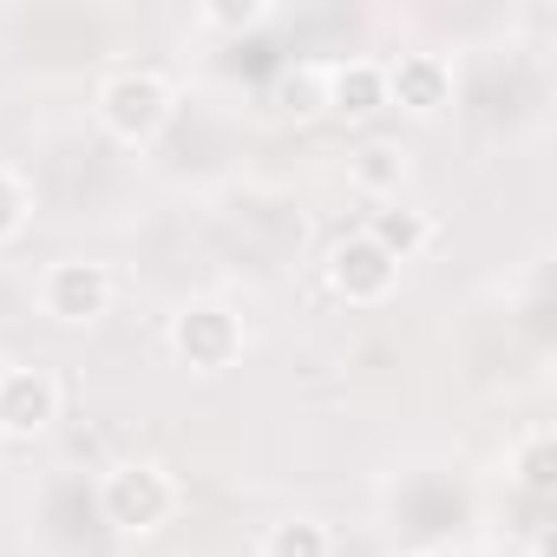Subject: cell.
I'll list each match as a JSON object with an SVG mask.
<instances>
[{
    "instance_id": "cell-1",
    "label": "cell",
    "mask_w": 557,
    "mask_h": 557,
    "mask_svg": "<svg viewBox=\"0 0 557 557\" xmlns=\"http://www.w3.org/2000/svg\"><path fill=\"white\" fill-rule=\"evenodd\" d=\"M184 492L171 479V466L158 459H119L106 479H99V518L119 531V537H151L177 518Z\"/></svg>"
},
{
    "instance_id": "cell-2",
    "label": "cell",
    "mask_w": 557,
    "mask_h": 557,
    "mask_svg": "<svg viewBox=\"0 0 557 557\" xmlns=\"http://www.w3.org/2000/svg\"><path fill=\"white\" fill-rule=\"evenodd\" d=\"M171 112H177V86H171L164 73H151V66H125V73L99 79V92H92V119H99L106 138H119V145H151V138H164Z\"/></svg>"
},
{
    "instance_id": "cell-3",
    "label": "cell",
    "mask_w": 557,
    "mask_h": 557,
    "mask_svg": "<svg viewBox=\"0 0 557 557\" xmlns=\"http://www.w3.org/2000/svg\"><path fill=\"white\" fill-rule=\"evenodd\" d=\"M112 296H119V275L99 256H60V262L40 269V315L60 322V329L106 322L112 315Z\"/></svg>"
},
{
    "instance_id": "cell-4",
    "label": "cell",
    "mask_w": 557,
    "mask_h": 557,
    "mask_svg": "<svg viewBox=\"0 0 557 557\" xmlns=\"http://www.w3.org/2000/svg\"><path fill=\"white\" fill-rule=\"evenodd\" d=\"M164 342H171V355H177L190 374H223V368L243 361V322H236V309H223V302H184V309L171 315Z\"/></svg>"
},
{
    "instance_id": "cell-5",
    "label": "cell",
    "mask_w": 557,
    "mask_h": 557,
    "mask_svg": "<svg viewBox=\"0 0 557 557\" xmlns=\"http://www.w3.org/2000/svg\"><path fill=\"white\" fill-rule=\"evenodd\" d=\"M322 275H329V289H335L348 309H381V302L400 289V262H394L381 243H368L361 230H355V236H342V243L329 249Z\"/></svg>"
},
{
    "instance_id": "cell-6",
    "label": "cell",
    "mask_w": 557,
    "mask_h": 557,
    "mask_svg": "<svg viewBox=\"0 0 557 557\" xmlns=\"http://www.w3.org/2000/svg\"><path fill=\"white\" fill-rule=\"evenodd\" d=\"M66 394L47 368H0V440H40L53 433Z\"/></svg>"
},
{
    "instance_id": "cell-7",
    "label": "cell",
    "mask_w": 557,
    "mask_h": 557,
    "mask_svg": "<svg viewBox=\"0 0 557 557\" xmlns=\"http://www.w3.org/2000/svg\"><path fill=\"white\" fill-rule=\"evenodd\" d=\"M381 73H387V106L407 119H440L453 106V60L440 53H400Z\"/></svg>"
},
{
    "instance_id": "cell-8",
    "label": "cell",
    "mask_w": 557,
    "mask_h": 557,
    "mask_svg": "<svg viewBox=\"0 0 557 557\" xmlns=\"http://www.w3.org/2000/svg\"><path fill=\"white\" fill-rule=\"evenodd\" d=\"M322 112H335V119H374V112H387V73H381V60H335V66H322Z\"/></svg>"
},
{
    "instance_id": "cell-9",
    "label": "cell",
    "mask_w": 557,
    "mask_h": 557,
    "mask_svg": "<svg viewBox=\"0 0 557 557\" xmlns=\"http://www.w3.org/2000/svg\"><path fill=\"white\" fill-rule=\"evenodd\" d=\"M407 177H413V158H407V145H394V138H368V145L348 151V184H355L361 197H374V203H394V197L407 190Z\"/></svg>"
},
{
    "instance_id": "cell-10",
    "label": "cell",
    "mask_w": 557,
    "mask_h": 557,
    "mask_svg": "<svg viewBox=\"0 0 557 557\" xmlns=\"http://www.w3.org/2000/svg\"><path fill=\"white\" fill-rule=\"evenodd\" d=\"M368 243H381L394 262H413V256H426L433 249V216L426 210H407L400 197L394 203H381L374 216H368V230H361Z\"/></svg>"
},
{
    "instance_id": "cell-11",
    "label": "cell",
    "mask_w": 557,
    "mask_h": 557,
    "mask_svg": "<svg viewBox=\"0 0 557 557\" xmlns=\"http://www.w3.org/2000/svg\"><path fill=\"white\" fill-rule=\"evenodd\" d=\"M262 557H335V537L322 518H283V524H269Z\"/></svg>"
},
{
    "instance_id": "cell-12",
    "label": "cell",
    "mask_w": 557,
    "mask_h": 557,
    "mask_svg": "<svg viewBox=\"0 0 557 557\" xmlns=\"http://www.w3.org/2000/svg\"><path fill=\"white\" fill-rule=\"evenodd\" d=\"M511 472H518V485H524L531 498H544V492L557 485V446H550V433H544V426L518 440V453H511Z\"/></svg>"
},
{
    "instance_id": "cell-13",
    "label": "cell",
    "mask_w": 557,
    "mask_h": 557,
    "mask_svg": "<svg viewBox=\"0 0 557 557\" xmlns=\"http://www.w3.org/2000/svg\"><path fill=\"white\" fill-rule=\"evenodd\" d=\"M269 14H275L269 0H210V8L197 14V27H210V34H256Z\"/></svg>"
},
{
    "instance_id": "cell-14",
    "label": "cell",
    "mask_w": 557,
    "mask_h": 557,
    "mask_svg": "<svg viewBox=\"0 0 557 557\" xmlns=\"http://www.w3.org/2000/svg\"><path fill=\"white\" fill-rule=\"evenodd\" d=\"M27 210H34V197H27V184L0 164V249H8L21 230H27Z\"/></svg>"
},
{
    "instance_id": "cell-15",
    "label": "cell",
    "mask_w": 557,
    "mask_h": 557,
    "mask_svg": "<svg viewBox=\"0 0 557 557\" xmlns=\"http://www.w3.org/2000/svg\"><path fill=\"white\" fill-rule=\"evenodd\" d=\"M420 557H426V550H420Z\"/></svg>"
}]
</instances>
